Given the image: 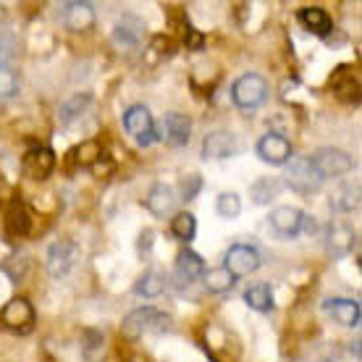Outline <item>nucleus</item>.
Wrapping results in <instances>:
<instances>
[{
	"mask_svg": "<svg viewBox=\"0 0 362 362\" xmlns=\"http://www.w3.org/2000/svg\"><path fill=\"white\" fill-rule=\"evenodd\" d=\"M168 326H171V317L165 315V313H160V310L155 308H139V310H132L124 317L121 331L129 339H139L142 334H160Z\"/></svg>",
	"mask_w": 362,
	"mask_h": 362,
	"instance_id": "f257e3e1",
	"label": "nucleus"
},
{
	"mask_svg": "<svg viewBox=\"0 0 362 362\" xmlns=\"http://www.w3.org/2000/svg\"><path fill=\"white\" fill-rule=\"evenodd\" d=\"M265 98H268V82H265L260 74H245L231 87V100H234L236 108L242 110L260 108L265 103Z\"/></svg>",
	"mask_w": 362,
	"mask_h": 362,
	"instance_id": "f03ea898",
	"label": "nucleus"
},
{
	"mask_svg": "<svg viewBox=\"0 0 362 362\" xmlns=\"http://www.w3.org/2000/svg\"><path fill=\"white\" fill-rule=\"evenodd\" d=\"M284 187L299 192V194H313L320 189V173L315 171V165L310 163V158H291L286 163V173H284Z\"/></svg>",
	"mask_w": 362,
	"mask_h": 362,
	"instance_id": "7ed1b4c3",
	"label": "nucleus"
},
{
	"mask_svg": "<svg viewBox=\"0 0 362 362\" xmlns=\"http://www.w3.org/2000/svg\"><path fill=\"white\" fill-rule=\"evenodd\" d=\"M310 163L315 165V171L320 173V179H336V176H346L354 171L352 155L339 150V147H320L310 155Z\"/></svg>",
	"mask_w": 362,
	"mask_h": 362,
	"instance_id": "20e7f679",
	"label": "nucleus"
},
{
	"mask_svg": "<svg viewBox=\"0 0 362 362\" xmlns=\"http://www.w3.org/2000/svg\"><path fill=\"white\" fill-rule=\"evenodd\" d=\"M0 323L8 328V331H18V334H27L35 326V308L32 302L24 297L8 299L3 310H0Z\"/></svg>",
	"mask_w": 362,
	"mask_h": 362,
	"instance_id": "39448f33",
	"label": "nucleus"
},
{
	"mask_svg": "<svg viewBox=\"0 0 362 362\" xmlns=\"http://www.w3.org/2000/svg\"><path fill=\"white\" fill-rule=\"evenodd\" d=\"M155 134L158 139H165V145L184 147L192 136V118L184 113H165L160 124L155 127Z\"/></svg>",
	"mask_w": 362,
	"mask_h": 362,
	"instance_id": "423d86ee",
	"label": "nucleus"
},
{
	"mask_svg": "<svg viewBox=\"0 0 362 362\" xmlns=\"http://www.w3.org/2000/svg\"><path fill=\"white\" fill-rule=\"evenodd\" d=\"M124 129H127L129 134L136 136V142L142 147L153 145L158 134H155V121L150 116V110L147 105H132V108L124 113Z\"/></svg>",
	"mask_w": 362,
	"mask_h": 362,
	"instance_id": "0eeeda50",
	"label": "nucleus"
},
{
	"mask_svg": "<svg viewBox=\"0 0 362 362\" xmlns=\"http://www.w3.org/2000/svg\"><path fill=\"white\" fill-rule=\"evenodd\" d=\"M260 265H263V257H260V252H257L252 245H234V247H228L223 268H226L234 279H242V276L255 273Z\"/></svg>",
	"mask_w": 362,
	"mask_h": 362,
	"instance_id": "6e6552de",
	"label": "nucleus"
},
{
	"mask_svg": "<svg viewBox=\"0 0 362 362\" xmlns=\"http://www.w3.org/2000/svg\"><path fill=\"white\" fill-rule=\"evenodd\" d=\"M76 260H79V247L74 245V242H69V239H61V242H55L47 250V271L55 279L66 276L76 265Z\"/></svg>",
	"mask_w": 362,
	"mask_h": 362,
	"instance_id": "1a4fd4ad",
	"label": "nucleus"
},
{
	"mask_svg": "<svg viewBox=\"0 0 362 362\" xmlns=\"http://www.w3.org/2000/svg\"><path fill=\"white\" fill-rule=\"evenodd\" d=\"M257 155H260V160L271 165H286L291 160V142L286 136L281 134H265L257 139Z\"/></svg>",
	"mask_w": 362,
	"mask_h": 362,
	"instance_id": "9d476101",
	"label": "nucleus"
},
{
	"mask_svg": "<svg viewBox=\"0 0 362 362\" xmlns=\"http://www.w3.org/2000/svg\"><path fill=\"white\" fill-rule=\"evenodd\" d=\"M21 168L27 173L29 179L35 181H45L55 168V155L50 147H35V150H29L24 155V160H21Z\"/></svg>",
	"mask_w": 362,
	"mask_h": 362,
	"instance_id": "9b49d317",
	"label": "nucleus"
},
{
	"mask_svg": "<svg viewBox=\"0 0 362 362\" xmlns=\"http://www.w3.org/2000/svg\"><path fill=\"white\" fill-rule=\"evenodd\" d=\"M302 221H305V213L294 205H281L271 213V226L273 231L284 239H294V236L302 231Z\"/></svg>",
	"mask_w": 362,
	"mask_h": 362,
	"instance_id": "f8f14e48",
	"label": "nucleus"
},
{
	"mask_svg": "<svg viewBox=\"0 0 362 362\" xmlns=\"http://www.w3.org/2000/svg\"><path fill=\"white\" fill-rule=\"evenodd\" d=\"M142 37H145V21L139 16H134V13H127V16L116 24V29H113V42H116L118 47H124V50L139 47Z\"/></svg>",
	"mask_w": 362,
	"mask_h": 362,
	"instance_id": "ddd939ff",
	"label": "nucleus"
},
{
	"mask_svg": "<svg viewBox=\"0 0 362 362\" xmlns=\"http://www.w3.org/2000/svg\"><path fill=\"white\" fill-rule=\"evenodd\" d=\"M239 150V142L231 132H213L202 139V158L205 160H223V158H231Z\"/></svg>",
	"mask_w": 362,
	"mask_h": 362,
	"instance_id": "4468645a",
	"label": "nucleus"
},
{
	"mask_svg": "<svg viewBox=\"0 0 362 362\" xmlns=\"http://www.w3.org/2000/svg\"><path fill=\"white\" fill-rule=\"evenodd\" d=\"M64 24L71 32H90L95 27V6L87 0H74L64 6Z\"/></svg>",
	"mask_w": 362,
	"mask_h": 362,
	"instance_id": "2eb2a0df",
	"label": "nucleus"
},
{
	"mask_svg": "<svg viewBox=\"0 0 362 362\" xmlns=\"http://www.w3.org/2000/svg\"><path fill=\"white\" fill-rule=\"evenodd\" d=\"M202 273H205V260L197 252H192V250H181L179 257H176V265H173V279H176V284L187 286L192 281H197Z\"/></svg>",
	"mask_w": 362,
	"mask_h": 362,
	"instance_id": "dca6fc26",
	"label": "nucleus"
},
{
	"mask_svg": "<svg viewBox=\"0 0 362 362\" xmlns=\"http://www.w3.org/2000/svg\"><path fill=\"white\" fill-rule=\"evenodd\" d=\"M176 199L179 197H176L173 187H168V184H163V181H158L153 189H150V194H147L145 205L155 218H165V216H171L173 213Z\"/></svg>",
	"mask_w": 362,
	"mask_h": 362,
	"instance_id": "f3484780",
	"label": "nucleus"
},
{
	"mask_svg": "<svg viewBox=\"0 0 362 362\" xmlns=\"http://www.w3.org/2000/svg\"><path fill=\"white\" fill-rule=\"evenodd\" d=\"M326 310L334 315L336 323H341V326H346V328L360 326L362 310L357 299H328Z\"/></svg>",
	"mask_w": 362,
	"mask_h": 362,
	"instance_id": "a211bd4d",
	"label": "nucleus"
},
{
	"mask_svg": "<svg viewBox=\"0 0 362 362\" xmlns=\"http://www.w3.org/2000/svg\"><path fill=\"white\" fill-rule=\"evenodd\" d=\"M299 24L308 29V32H313L315 37H328L331 35V29H334V21H331V16H328L323 8H317V6H308V8H302L297 13Z\"/></svg>",
	"mask_w": 362,
	"mask_h": 362,
	"instance_id": "6ab92c4d",
	"label": "nucleus"
},
{
	"mask_svg": "<svg viewBox=\"0 0 362 362\" xmlns=\"http://www.w3.org/2000/svg\"><path fill=\"white\" fill-rule=\"evenodd\" d=\"M6 228H8V234H13V236H27L29 228H32V218H29L27 205L18 197H13L8 202V210H6Z\"/></svg>",
	"mask_w": 362,
	"mask_h": 362,
	"instance_id": "aec40b11",
	"label": "nucleus"
},
{
	"mask_svg": "<svg viewBox=\"0 0 362 362\" xmlns=\"http://www.w3.org/2000/svg\"><path fill=\"white\" fill-rule=\"evenodd\" d=\"M354 231L349 226H344V223H336V226H331V231H328V239H326V247L328 252L334 255V257H344V255L352 252L354 247Z\"/></svg>",
	"mask_w": 362,
	"mask_h": 362,
	"instance_id": "412c9836",
	"label": "nucleus"
},
{
	"mask_svg": "<svg viewBox=\"0 0 362 362\" xmlns=\"http://www.w3.org/2000/svg\"><path fill=\"white\" fill-rule=\"evenodd\" d=\"M281 189H284V181L279 176H263L250 187V197H252L255 205H268L271 199L279 197Z\"/></svg>",
	"mask_w": 362,
	"mask_h": 362,
	"instance_id": "4be33fe9",
	"label": "nucleus"
},
{
	"mask_svg": "<svg viewBox=\"0 0 362 362\" xmlns=\"http://www.w3.org/2000/svg\"><path fill=\"white\" fill-rule=\"evenodd\" d=\"M245 302L247 308L255 310V313H271L273 310V291L268 284H255L245 291Z\"/></svg>",
	"mask_w": 362,
	"mask_h": 362,
	"instance_id": "5701e85b",
	"label": "nucleus"
},
{
	"mask_svg": "<svg viewBox=\"0 0 362 362\" xmlns=\"http://www.w3.org/2000/svg\"><path fill=\"white\" fill-rule=\"evenodd\" d=\"M163 289H165V279L158 271H145L134 284V294H139V297H145V299L160 297Z\"/></svg>",
	"mask_w": 362,
	"mask_h": 362,
	"instance_id": "b1692460",
	"label": "nucleus"
},
{
	"mask_svg": "<svg viewBox=\"0 0 362 362\" xmlns=\"http://www.w3.org/2000/svg\"><path fill=\"white\" fill-rule=\"evenodd\" d=\"M171 234L181 242H192L194 234H197V221L192 216L189 210H181L171 218Z\"/></svg>",
	"mask_w": 362,
	"mask_h": 362,
	"instance_id": "393cba45",
	"label": "nucleus"
},
{
	"mask_svg": "<svg viewBox=\"0 0 362 362\" xmlns=\"http://www.w3.org/2000/svg\"><path fill=\"white\" fill-rule=\"evenodd\" d=\"M202 279H205L208 291H213V294H223V291H228L236 281L223 265H221V268H210V271H205L202 273Z\"/></svg>",
	"mask_w": 362,
	"mask_h": 362,
	"instance_id": "a878e982",
	"label": "nucleus"
},
{
	"mask_svg": "<svg viewBox=\"0 0 362 362\" xmlns=\"http://www.w3.org/2000/svg\"><path fill=\"white\" fill-rule=\"evenodd\" d=\"M216 210L221 218L234 221V218H239V213H242V199H239L236 192H221L216 199Z\"/></svg>",
	"mask_w": 362,
	"mask_h": 362,
	"instance_id": "bb28decb",
	"label": "nucleus"
},
{
	"mask_svg": "<svg viewBox=\"0 0 362 362\" xmlns=\"http://www.w3.org/2000/svg\"><path fill=\"white\" fill-rule=\"evenodd\" d=\"M357 194H360V189H357V187H354V184H344V187H339V189H336V194L334 197H331V208L334 210H354L357 208V202H360V197H357Z\"/></svg>",
	"mask_w": 362,
	"mask_h": 362,
	"instance_id": "cd10ccee",
	"label": "nucleus"
},
{
	"mask_svg": "<svg viewBox=\"0 0 362 362\" xmlns=\"http://www.w3.org/2000/svg\"><path fill=\"white\" fill-rule=\"evenodd\" d=\"M92 103V98L84 92V95H74L71 100H66L64 105H61V121L64 124H71L74 118H79L87 110V105Z\"/></svg>",
	"mask_w": 362,
	"mask_h": 362,
	"instance_id": "c85d7f7f",
	"label": "nucleus"
},
{
	"mask_svg": "<svg viewBox=\"0 0 362 362\" xmlns=\"http://www.w3.org/2000/svg\"><path fill=\"white\" fill-rule=\"evenodd\" d=\"M74 155H76V160L82 165H95L100 160V155H103V147L95 139H87V142H82V145L74 150Z\"/></svg>",
	"mask_w": 362,
	"mask_h": 362,
	"instance_id": "c756f323",
	"label": "nucleus"
},
{
	"mask_svg": "<svg viewBox=\"0 0 362 362\" xmlns=\"http://www.w3.org/2000/svg\"><path fill=\"white\" fill-rule=\"evenodd\" d=\"M16 55V37L11 32H0V69H8Z\"/></svg>",
	"mask_w": 362,
	"mask_h": 362,
	"instance_id": "7c9ffc66",
	"label": "nucleus"
},
{
	"mask_svg": "<svg viewBox=\"0 0 362 362\" xmlns=\"http://www.w3.org/2000/svg\"><path fill=\"white\" fill-rule=\"evenodd\" d=\"M334 92H336V95H339L341 100H346V103H357V92H360V82H357L354 76H349V74H346V82H339V79L334 82Z\"/></svg>",
	"mask_w": 362,
	"mask_h": 362,
	"instance_id": "2f4dec72",
	"label": "nucleus"
},
{
	"mask_svg": "<svg viewBox=\"0 0 362 362\" xmlns=\"http://www.w3.org/2000/svg\"><path fill=\"white\" fill-rule=\"evenodd\" d=\"M18 92V76L11 69H0V100L13 98Z\"/></svg>",
	"mask_w": 362,
	"mask_h": 362,
	"instance_id": "473e14b6",
	"label": "nucleus"
},
{
	"mask_svg": "<svg viewBox=\"0 0 362 362\" xmlns=\"http://www.w3.org/2000/svg\"><path fill=\"white\" fill-rule=\"evenodd\" d=\"M199 189H202L199 173H189L187 179H181V199H184V202H192V199L199 194Z\"/></svg>",
	"mask_w": 362,
	"mask_h": 362,
	"instance_id": "72a5a7b5",
	"label": "nucleus"
},
{
	"mask_svg": "<svg viewBox=\"0 0 362 362\" xmlns=\"http://www.w3.org/2000/svg\"><path fill=\"white\" fill-rule=\"evenodd\" d=\"M202 45H205V37L197 29H187V50H202Z\"/></svg>",
	"mask_w": 362,
	"mask_h": 362,
	"instance_id": "f704fd0d",
	"label": "nucleus"
},
{
	"mask_svg": "<svg viewBox=\"0 0 362 362\" xmlns=\"http://www.w3.org/2000/svg\"><path fill=\"white\" fill-rule=\"evenodd\" d=\"M150 245H153V231L145 228V231L139 234V250H150Z\"/></svg>",
	"mask_w": 362,
	"mask_h": 362,
	"instance_id": "c9c22d12",
	"label": "nucleus"
}]
</instances>
